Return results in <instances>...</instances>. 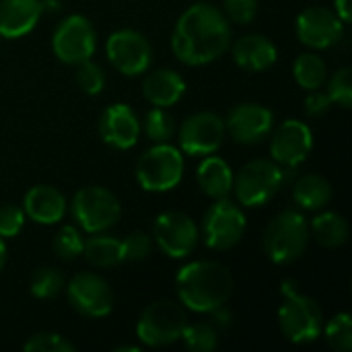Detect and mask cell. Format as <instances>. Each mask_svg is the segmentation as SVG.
Wrapping results in <instances>:
<instances>
[{
  "label": "cell",
  "mask_w": 352,
  "mask_h": 352,
  "mask_svg": "<svg viewBox=\"0 0 352 352\" xmlns=\"http://www.w3.org/2000/svg\"><path fill=\"white\" fill-rule=\"evenodd\" d=\"M231 25L225 12L208 2L190 6L179 21L171 37V50L175 58L188 66H202L231 47Z\"/></svg>",
  "instance_id": "1"
},
{
  "label": "cell",
  "mask_w": 352,
  "mask_h": 352,
  "mask_svg": "<svg viewBox=\"0 0 352 352\" xmlns=\"http://www.w3.org/2000/svg\"><path fill=\"white\" fill-rule=\"evenodd\" d=\"M179 301L196 314H210L223 307L233 293V274L214 260L186 264L175 276Z\"/></svg>",
  "instance_id": "2"
},
{
  "label": "cell",
  "mask_w": 352,
  "mask_h": 352,
  "mask_svg": "<svg viewBox=\"0 0 352 352\" xmlns=\"http://www.w3.org/2000/svg\"><path fill=\"white\" fill-rule=\"evenodd\" d=\"M280 293L285 301L278 309V326L285 338L293 344H309L318 340L324 328L320 303L301 293L295 280H283Z\"/></svg>",
  "instance_id": "3"
},
{
  "label": "cell",
  "mask_w": 352,
  "mask_h": 352,
  "mask_svg": "<svg viewBox=\"0 0 352 352\" xmlns=\"http://www.w3.org/2000/svg\"><path fill=\"white\" fill-rule=\"evenodd\" d=\"M309 243V225L307 219L297 210H285L276 214L264 231V252L278 264L289 266L297 262Z\"/></svg>",
  "instance_id": "4"
},
{
  "label": "cell",
  "mask_w": 352,
  "mask_h": 352,
  "mask_svg": "<svg viewBox=\"0 0 352 352\" xmlns=\"http://www.w3.org/2000/svg\"><path fill=\"white\" fill-rule=\"evenodd\" d=\"M285 169L270 159H254L245 163L233 177L237 202L248 208H258L270 202L285 184Z\"/></svg>",
  "instance_id": "5"
},
{
  "label": "cell",
  "mask_w": 352,
  "mask_h": 352,
  "mask_svg": "<svg viewBox=\"0 0 352 352\" xmlns=\"http://www.w3.org/2000/svg\"><path fill=\"white\" fill-rule=\"evenodd\" d=\"M184 177V155L179 148L157 142L136 163V179L146 192H169Z\"/></svg>",
  "instance_id": "6"
},
{
  "label": "cell",
  "mask_w": 352,
  "mask_h": 352,
  "mask_svg": "<svg viewBox=\"0 0 352 352\" xmlns=\"http://www.w3.org/2000/svg\"><path fill=\"white\" fill-rule=\"evenodd\" d=\"M122 214L120 200L101 186L80 188L72 198V217L85 233H103L111 229Z\"/></svg>",
  "instance_id": "7"
},
{
  "label": "cell",
  "mask_w": 352,
  "mask_h": 352,
  "mask_svg": "<svg viewBox=\"0 0 352 352\" xmlns=\"http://www.w3.org/2000/svg\"><path fill=\"white\" fill-rule=\"evenodd\" d=\"M188 320L184 309L167 299L151 303L138 324H136V336L146 346H169L182 338V332L186 328Z\"/></svg>",
  "instance_id": "8"
},
{
  "label": "cell",
  "mask_w": 352,
  "mask_h": 352,
  "mask_svg": "<svg viewBox=\"0 0 352 352\" xmlns=\"http://www.w3.org/2000/svg\"><path fill=\"white\" fill-rule=\"evenodd\" d=\"M245 229L248 221L243 210L229 198H217L202 221L204 243L217 252L233 250L243 239Z\"/></svg>",
  "instance_id": "9"
},
{
  "label": "cell",
  "mask_w": 352,
  "mask_h": 352,
  "mask_svg": "<svg viewBox=\"0 0 352 352\" xmlns=\"http://www.w3.org/2000/svg\"><path fill=\"white\" fill-rule=\"evenodd\" d=\"M95 47H97V33L93 29V23L82 14L66 16L56 27L52 37V50L56 58L70 66L91 60Z\"/></svg>",
  "instance_id": "10"
},
{
  "label": "cell",
  "mask_w": 352,
  "mask_h": 352,
  "mask_svg": "<svg viewBox=\"0 0 352 352\" xmlns=\"http://www.w3.org/2000/svg\"><path fill=\"white\" fill-rule=\"evenodd\" d=\"M105 50L111 66L126 76H138L151 68L153 47L148 39L134 29L113 31L107 39Z\"/></svg>",
  "instance_id": "11"
},
{
  "label": "cell",
  "mask_w": 352,
  "mask_h": 352,
  "mask_svg": "<svg viewBox=\"0 0 352 352\" xmlns=\"http://www.w3.org/2000/svg\"><path fill=\"white\" fill-rule=\"evenodd\" d=\"M225 120L212 111H198L179 126V148L190 157L212 155L225 140Z\"/></svg>",
  "instance_id": "12"
},
{
  "label": "cell",
  "mask_w": 352,
  "mask_h": 352,
  "mask_svg": "<svg viewBox=\"0 0 352 352\" xmlns=\"http://www.w3.org/2000/svg\"><path fill=\"white\" fill-rule=\"evenodd\" d=\"M153 235L159 250L169 258L190 256L200 239V231L194 219L177 210H167L159 214L153 227Z\"/></svg>",
  "instance_id": "13"
},
{
  "label": "cell",
  "mask_w": 352,
  "mask_h": 352,
  "mask_svg": "<svg viewBox=\"0 0 352 352\" xmlns=\"http://www.w3.org/2000/svg\"><path fill=\"white\" fill-rule=\"evenodd\" d=\"M66 287L68 301L74 311L87 318H105L113 309V291L109 283L95 272H80L72 276Z\"/></svg>",
  "instance_id": "14"
},
{
  "label": "cell",
  "mask_w": 352,
  "mask_h": 352,
  "mask_svg": "<svg viewBox=\"0 0 352 352\" xmlns=\"http://www.w3.org/2000/svg\"><path fill=\"white\" fill-rule=\"evenodd\" d=\"M314 148V132L301 120L283 122L270 138V155L272 161L280 167L295 169L299 167Z\"/></svg>",
  "instance_id": "15"
},
{
  "label": "cell",
  "mask_w": 352,
  "mask_h": 352,
  "mask_svg": "<svg viewBox=\"0 0 352 352\" xmlns=\"http://www.w3.org/2000/svg\"><path fill=\"white\" fill-rule=\"evenodd\" d=\"M295 31L301 43L314 50H328L344 35V23L326 6H311L297 16Z\"/></svg>",
  "instance_id": "16"
},
{
  "label": "cell",
  "mask_w": 352,
  "mask_h": 352,
  "mask_svg": "<svg viewBox=\"0 0 352 352\" xmlns=\"http://www.w3.org/2000/svg\"><path fill=\"white\" fill-rule=\"evenodd\" d=\"M274 128V113L260 103H241L233 107L225 120V130L235 142L256 144Z\"/></svg>",
  "instance_id": "17"
},
{
  "label": "cell",
  "mask_w": 352,
  "mask_h": 352,
  "mask_svg": "<svg viewBox=\"0 0 352 352\" xmlns=\"http://www.w3.org/2000/svg\"><path fill=\"white\" fill-rule=\"evenodd\" d=\"M140 122L136 111L126 103L109 105L99 120V136L105 144L118 151H128L138 142Z\"/></svg>",
  "instance_id": "18"
},
{
  "label": "cell",
  "mask_w": 352,
  "mask_h": 352,
  "mask_svg": "<svg viewBox=\"0 0 352 352\" xmlns=\"http://www.w3.org/2000/svg\"><path fill=\"white\" fill-rule=\"evenodd\" d=\"M23 212L37 225H56L66 214V198L54 186H33L25 194Z\"/></svg>",
  "instance_id": "19"
},
{
  "label": "cell",
  "mask_w": 352,
  "mask_h": 352,
  "mask_svg": "<svg viewBox=\"0 0 352 352\" xmlns=\"http://www.w3.org/2000/svg\"><path fill=\"white\" fill-rule=\"evenodd\" d=\"M231 54L235 64L248 72H264L278 58L276 45L260 33L243 35L241 39H237L231 47Z\"/></svg>",
  "instance_id": "20"
},
{
  "label": "cell",
  "mask_w": 352,
  "mask_h": 352,
  "mask_svg": "<svg viewBox=\"0 0 352 352\" xmlns=\"http://www.w3.org/2000/svg\"><path fill=\"white\" fill-rule=\"evenodd\" d=\"M41 12V0H0V35L6 39L27 35Z\"/></svg>",
  "instance_id": "21"
},
{
  "label": "cell",
  "mask_w": 352,
  "mask_h": 352,
  "mask_svg": "<svg viewBox=\"0 0 352 352\" xmlns=\"http://www.w3.org/2000/svg\"><path fill=\"white\" fill-rule=\"evenodd\" d=\"M142 93L144 99L155 105V107H171L175 105L184 93H186V80L182 78L179 72L161 68L151 74H146L142 82Z\"/></svg>",
  "instance_id": "22"
},
{
  "label": "cell",
  "mask_w": 352,
  "mask_h": 352,
  "mask_svg": "<svg viewBox=\"0 0 352 352\" xmlns=\"http://www.w3.org/2000/svg\"><path fill=\"white\" fill-rule=\"evenodd\" d=\"M233 169L221 157H206L196 171L198 186L212 200L227 198L233 192Z\"/></svg>",
  "instance_id": "23"
},
{
  "label": "cell",
  "mask_w": 352,
  "mask_h": 352,
  "mask_svg": "<svg viewBox=\"0 0 352 352\" xmlns=\"http://www.w3.org/2000/svg\"><path fill=\"white\" fill-rule=\"evenodd\" d=\"M82 256L95 268H116L126 262L122 239L103 233H93V237L85 241Z\"/></svg>",
  "instance_id": "24"
},
{
  "label": "cell",
  "mask_w": 352,
  "mask_h": 352,
  "mask_svg": "<svg viewBox=\"0 0 352 352\" xmlns=\"http://www.w3.org/2000/svg\"><path fill=\"white\" fill-rule=\"evenodd\" d=\"M295 202L305 210H320L330 204L332 200V186L326 177L318 173L303 175L293 186Z\"/></svg>",
  "instance_id": "25"
},
{
  "label": "cell",
  "mask_w": 352,
  "mask_h": 352,
  "mask_svg": "<svg viewBox=\"0 0 352 352\" xmlns=\"http://www.w3.org/2000/svg\"><path fill=\"white\" fill-rule=\"evenodd\" d=\"M309 231L324 248H342L349 241V223L338 212H322L311 221Z\"/></svg>",
  "instance_id": "26"
},
{
  "label": "cell",
  "mask_w": 352,
  "mask_h": 352,
  "mask_svg": "<svg viewBox=\"0 0 352 352\" xmlns=\"http://www.w3.org/2000/svg\"><path fill=\"white\" fill-rule=\"evenodd\" d=\"M293 74H295L297 85L301 89H305V91L322 89L326 78H328L326 62L318 54H314V52L297 56V60L293 64Z\"/></svg>",
  "instance_id": "27"
},
{
  "label": "cell",
  "mask_w": 352,
  "mask_h": 352,
  "mask_svg": "<svg viewBox=\"0 0 352 352\" xmlns=\"http://www.w3.org/2000/svg\"><path fill=\"white\" fill-rule=\"evenodd\" d=\"M179 340H184L188 351L212 352L219 346V332L212 324H186Z\"/></svg>",
  "instance_id": "28"
},
{
  "label": "cell",
  "mask_w": 352,
  "mask_h": 352,
  "mask_svg": "<svg viewBox=\"0 0 352 352\" xmlns=\"http://www.w3.org/2000/svg\"><path fill=\"white\" fill-rule=\"evenodd\" d=\"M322 330L330 349L338 352L352 351V318L346 311L336 314Z\"/></svg>",
  "instance_id": "29"
},
{
  "label": "cell",
  "mask_w": 352,
  "mask_h": 352,
  "mask_svg": "<svg viewBox=\"0 0 352 352\" xmlns=\"http://www.w3.org/2000/svg\"><path fill=\"white\" fill-rule=\"evenodd\" d=\"M140 128H144V134L153 142H167L175 132V120L165 107H153L144 116V126Z\"/></svg>",
  "instance_id": "30"
},
{
  "label": "cell",
  "mask_w": 352,
  "mask_h": 352,
  "mask_svg": "<svg viewBox=\"0 0 352 352\" xmlns=\"http://www.w3.org/2000/svg\"><path fill=\"white\" fill-rule=\"evenodd\" d=\"M29 289L35 299H54L64 289V276L54 268H41L33 274Z\"/></svg>",
  "instance_id": "31"
},
{
  "label": "cell",
  "mask_w": 352,
  "mask_h": 352,
  "mask_svg": "<svg viewBox=\"0 0 352 352\" xmlns=\"http://www.w3.org/2000/svg\"><path fill=\"white\" fill-rule=\"evenodd\" d=\"M328 97L332 103L349 109L352 105V70L349 66L338 68L330 78H328Z\"/></svg>",
  "instance_id": "32"
},
{
  "label": "cell",
  "mask_w": 352,
  "mask_h": 352,
  "mask_svg": "<svg viewBox=\"0 0 352 352\" xmlns=\"http://www.w3.org/2000/svg\"><path fill=\"white\" fill-rule=\"evenodd\" d=\"M82 248H85V239L80 231L72 225H64L54 239V250L62 260H74L82 256Z\"/></svg>",
  "instance_id": "33"
},
{
  "label": "cell",
  "mask_w": 352,
  "mask_h": 352,
  "mask_svg": "<svg viewBox=\"0 0 352 352\" xmlns=\"http://www.w3.org/2000/svg\"><path fill=\"white\" fill-rule=\"evenodd\" d=\"M76 85L87 95H99L105 87V72L99 64L87 60L76 64Z\"/></svg>",
  "instance_id": "34"
},
{
  "label": "cell",
  "mask_w": 352,
  "mask_h": 352,
  "mask_svg": "<svg viewBox=\"0 0 352 352\" xmlns=\"http://www.w3.org/2000/svg\"><path fill=\"white\" fill-rule=\"evenodd\" d=\"M23 349L27 352H74L76 346L66 340L64 336L60 334H54V332H41V334H35L31 336Z\"/></svg>",
  "instance_id": "35"
},
{
  "label": "cell",
  "mask_w": 352,
  "mask_h": 352,
  "mask_svg": "<svg viewBox=\"0 0 352 352\" xmlns=\"http://www.w3.org/2000/svg\"><path fill=\"white\" fill-rule=\"evenodd\" d=\"M124 260L128 262H142L151 256L153 250V237L146 235L144 231H134L130 233L124 241Z\"/></svg>",
  "instance_id": "36"
},
{
  "label": "cell",
  "mask_w": 352,
  "mask_h": 352,
  "mask_svg": "<svg viewBox=\"0 0 352 352\" xmlns=\"http://www.w3.org/2000/svg\"><path fill=\"white\" fill-rule=\"evenodd\" d=\"M23 225H25V212H23V208H19L14 204L0 206V237L2 239L16 237L21 233Z\"/></svg>",
  "instance_id": "37"
},
{
  "label": "cell",
  "mask_w": 352,
  "mask_h": 352,
  "mask_svg": "<svg viewBox=\"0 0 352 352\" xmlns=\"http://www.w3.org/2000/svg\"><path fill=\"white\" fill-rule=\"evenodd\" d=\"M225 12L233 23L248 25L258 12V0H225Z\"/></svg>",
  "instance_id": "38"
},
{
  "label": "cell",
  "mask_w": 352,
  "mask_h": 352,
  "mask_svg": "<svg viewBox=\"0 0 352 352\" xmlns=\"http://www.w3.org/2000/svg\"><path fill=\"white\" fill-rule=\"evenodd\" d=\"M332 107V99L328 97V93H322L320 89L309 91V97L305 99V111L311 118H322L328 113V109Z\"/></svg>",
  "instance_id": "39"
},
{
  "label": "cell",
  "mask_w": 352,
  "mask_h": 352,
  "mask_svg": "<svg viewBox=\"0 0 352 352\" xmlns=\"http://www.w3.org/2000/svg\"><path fill=\"white\" fill-rule=\"evenodd\" d=\"M210 316H212V326L214 328H227L231 324V316L225 309V305L219 307V309H214V311H210Z\"/></svg>",
  "instance_id": "40"
},
{
  "label": "cell",
  "mask_w": 352,
  "mask_h": 352,
  "mask_svg": "<svg viewBox=\"0 0 352 352\" xmlns=\"http://www.w3.org/2000/svg\"><path fill=\"white\" fill-rule=\"evenodd\" d=\"M334 6H336V14L340 16V21L344 25L351 23V0H334Z\"/></svg>",
  "instance_id": "41"
},
{
  "label": "cell",
  "mask_w": 352,
  "mask_h": 352,
  "mask_svg": "<svg viewBox=\"0 0 352 352\" xmlns=\"http://www.w3.org/2000/svg\"><path fill=\"white\" fill-rule=\"evenodd\" d=\"M58 8H60V0H41V10L54 12V10H58Z\"/></svg>",
  "instance_id": "42"
},
{
  "label": "cell",
  "mask_w": 352,
  "mask_h": 352,
  "mask_svg": "<svg viewBox=\"0 0 352 352\" xmlns=\"http://www.w3.org/2000/svg\"><path fill=\"white\" fill-rule=\"evenodd\" d=\"M6 264V245H4V239L0 237V270L4 268Z\"/></svg>",
  "instance_id": "43"
},
{
  "label": "cell",
  "mask_w": 352,
  "mask_h": 352,
  "mask_svg": "<svg viewBox=\"0 0 352 352\" xmlns=\"http://www.w3.org/2000/svg\"><path fill=\"white\" fill-rule=\"evenodd\" d=\"M116 352H140V349L138 346H118Z\"/></svg>",
  "instance_id": "44"
}]
</instances>
